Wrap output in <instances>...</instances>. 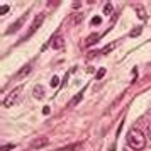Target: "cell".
<instances>
[{
  "label": "cell",
  "instance_id": "cell-16",
  "mask_svg": "<svg viewBox=\"0 0 151 151\" xmlns=\"http://www.w3.org/2000/svg\"><path fill=\"white\" fill-rule=\"evenodd\" d=\"M148 131H150V134H151V122H150V126H148Z\"/></svg>",
  "mask_w": 151,
  "mask_h": 151
},
{
  "label": "cell",
  "instance_id": "cell-4",
  "mask_svg": "<svg viewBox=\"0 0 151 151\" xmlns=\"http://www.w3.org/2000/svg\"><path fill=\"white\" fill-rule=\"evenodd\" d=\"M51 48H55V49H63L65 48V41H63V37L56 36L55 39L51 41Z\"/></svg>",
  "mask_w": 151,
  "mask_h": 151
},
{
  "label": "cell",
  "instance_id": "cell-9",
  "mask_svg": "<svg viewBox=\"0 0 151 151\" xmlns=\"http://www.w3.org/2000/svg\"><path fill=\"white\" fill-rule=\"evenodd\" d=\"M22 21H24V19H19V21L15 22V26H14V27H10V29H9V31H7V32H15V31H17V29L21 27V24H22Z\"/></svg>",
  "mask_w": 151,
  "mask_h": 151
},
{
  "label": "cell",
  "instance_id": "cell-2",
  "mask_svg": "<svg viewBox=\"0 0 151 151\" xmlns=\"http://www.w3.org/2000/svg\"><path fill=\"white\" fill-rule=\"evenodd\" d=\"M21 93H22L21 87L10 90V93L4 99V107H14V105H17V104H19V100H21Z\"/></svg>",
  "mask_w": 151,
  "mask_h": 151
},
{
  "label": "cell",
  "instance_id": "cell-15",
  "mask_svg": "<svg viewBox=\"0 0 151 151\" xmlns=\"http://www.w3.org/2000/svg\"><path fill=\"white\" fill-rule=\"evenodd\" d=\"M104 73H105V70H100V71H99V75H97V78H100V76L104 75Z\"/></svg>",
  "mask_w": 151,
  "mask_h": 151
},
{
  "label": "cell",
  "instance_id": "cell-11",
  "mask_svg": "<svg viewBox=\"0 0 151 151\" xmlns=\"http://www.w3.org/2000/svg\"><path fill=\"white\" fill-rule=\"evenodd\" d=\"M9 9H10V7H9L7 4H2V5H0V14H2V15H5V14L9 12Z\"/></svg>",
  "mask_w": 151,
  "mask_h": 151
},
{
  "label": "cell",
  "instance_id": "cell-13",
  "mask_svg": "<svg viewBox=\"0 0 151 151\" xmlns=\"http://www.w3.org/2000/svg\"><path fill=\"white\" fill-rule=\"evenodd\" d=\"M100 21H102L100 17H93V19H92V22H93V26H99V24H100Z\"/></svg>",
  "mask_w": 151,
  "mask_h": 151
},
{
  "label": "cell",
  "instance_id": "cell-6",
  "mask_svg": "<svg viewBox=\"0 0 151 151\" xmlns=\"http://www.w3.org/2000/svg\"><path fill=\"white\" fill-rule=\"evenodd\" d=\"M32 95H34V99L41 100L42 97H44V88H42L41 85H36L34 87V93H32Z\"/></svg>",
  "mask_w": 151,
  "mask_h": 151
},
{
  "label": "cell",
  "instance_id": "cell-12",
  "mask_svg": "<svg viewBox=\"0 0 151 151\" xmlns=\"http://www.w3.org/2000/svg\"><path fill=\"white\" fill-rule=\"evenodd\" d=\"M9 150H14V144H2V151H9Z\"/></svg>",
  "mask_w": 151,
  "mask_h": 151
},
{
  "label": "cell",
  "instance_id": "cell-8",
  "mask_svg": "<svg viewBox=\"0 0 151 151\" xmlns=\"http://www.w3.org/2000/svg\"><path fill=\"white\" fill-rule=\"evenodd\" d=\"M104 14H105V15H110V14H112V4H110V2L104 5Z\"/></svg>",
  "mask_w": 151,
  "mask_h": 151
},
{
  "label": "cell",
  "instance_id": "cell-7",
  "mask_svg": "<svg viewBox=\"0 0 151 151\" xmlns=\"http://www.w3.org/2000/svg\"><path fill=\"white\" fill-rule=\"evenodd\" d=\"M136 14H137V17H139V19H146V12H144V9L141 7V5H137L136 7Z\"/></svg>",
  "mask_w": 151,
  "mask_h": 151
},
{
  "label": "cell",
  "instance_id": "cell-10",
  "mask_svg": "<svg viewBox=\"0 0 151 151\" xmlns=\"http://www.w3.org/2000/svg\"><path fill=\"white\" fill-rule=\"evenodd\" d=\"M99 41V34H93V36H90V39H87V46L88 44H93V42Z\"/></svg>",
  "mask_w": 151,
  "mask_h": 151
},
{
  "label": "cell",
  "instance_id": "cell-3",
  "mask_svg": "<svg viewBox=\"0 0 151 151\" xmlns=\"http://www.w3.org/2000/svg\"><path fill=\"white\" fill-rule=\"evenodd\" d=\"M42 21H44V14H39V15H37V17L34 19V22H32L31 29L27 31V36H26V37H31V36L34 34V32H36V29H37V27H39V26L42 24Z\"/></svg>",
  "mask_w": 151,
  "mask_h": 151
},
{
  "label": "cell",
  "instance_id": "cell-5",
  "mask_svg": "<svg viewBox=\"0 0 151 151\" xmlns=\"http://www.w3.org/2000/svg\"><path fill=\"white\" fill-rule=\"evenodd\" d=\"M48 143H49L48 137H39V139H34L31 146H32V148H44V146H46Z\"/></svg>",
  "mask_w": 151,
  "mask_h": 151
},
{
  "label": "cell",
  "instance_id": "cell-1",
  "mask_svg": "<svg viewBox=\"0 0 151 151\" xmlns=\"http://www.w3.org/2000/svg\"><path fill=\"white\" fill-rule=\"evenodd\" d=\"M127 146H129L131 150L134 151H141L146 148V136H144V132L141 129H131L127 132Z\"/></svg>",
  "mask_w": 151,
  "mask_h": 151
},
{
  "label": "cell",
  "instance_id": "cell-14",
  "mask_svg": "<svg viewBox=\"0 0 151 151\" xmlns=\"http://www.w3.org/2000/svg\"><path fill=\"white\" fill-rule=\"evenodd\" d=\"M58 82H60V80H58V76H53V82H51V85H53V87H56V85H58Z\"/></svg>",
  "mask_w": 151,
  "mask_h": 151
}]
</instances>
